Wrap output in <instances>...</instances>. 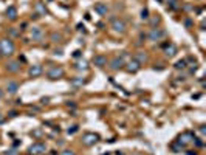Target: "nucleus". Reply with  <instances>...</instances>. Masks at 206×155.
I'll list each match as a JSON object with an SVG mask.
<instances>
[{
  "label": "nucleus",
  "mask_w": 206,
  "mask_h": 155,
  "mask_svg": "<svg viewBox=\"0 0 206 155\" xmlns=\"http://www.w3.org/2000/svg\"><path fill=\"white\" fill-rule=\"evenodd\" d=\"M16 47H14V42L8 37V39H0V55L2 56H11L14 53Z\"/></svg>",
  "instance_id": "f257e3e1"
},
{
  "label": "nucleus",
  "mask_w": 206,
  "mask_h": 155,
  "mask_svg": "<svg viewBox=\"0 0 206 155\" xmlns=\"http://www.w3.org/2000/svg\"><path fill=\"white\" fill-rule=\"evenodd\" d=\"M98 141H99V135L98 133H93V132H87V133H84V137H82V143L85 146H95Z\"/></svg>",
  "instance_id": "f03ea898"
},
{
  "label": "nucleus",
  "mask_w": 206,
  "mask_h": 155,
  "mask_svg": "<svg viewBox=\"0 0 206 155\" xmlns=\"http://www.w3.org/2000/svg\"><path fill=\"white\" fill-rule=\"evenodd\" d=\"M112 28H113V31H116V33H126L127 25H126V22H124L122 19L112 17Z\"/></svg>",
  "instance_id": "7ed1b4c3"
},
{
  "label": "nucleus",
  "mask_w": 206,
  "mask_h": 155,
  "mask_svg": "<svg viewBox=\"0 0 206 155\" xmlns=\"http://www.w3.org/2000/svg\"><path fill=\"white\" fill-rule=\"evenodd\" d=\"M164 36H166V33H164L161 28H152V30L149 31V34H147L149 40H154V42H157V40H161Z\"/></svg>",
  "instance_id": "20e7f679"
},
{
  "label": "nucleus",
  "mask_w": 206,
  "mask_h": 155,
  "mask_svg": "<svg viewBox=\"0 0 206 155\" xmlns=\"http://www.w3.org/2000/svg\"><path fill=\"white\" fill-rule=\"evenodd\" d=\"M45 151H47V146H45V143H40V141H37V143L31 144V147H30V152H31L33 155L45 154Z\"/></svg>",
  "instance_id": "39448f33"
},
{
  "label": "nucleus",
  "mask_w": 206,
  "mask_h": 155,
  "mask_svg": "<svg viewBox=\"0 0 206 155\" xmlns=\"http://www.w3.org/2000/svg\"><path fill=\"white\" fill-rule=\"evenodd\" d=\"M47 76L50 79H59L64 76V68H60V67H53V68L47 73Z\"/></svg>",
  "instance_id": "423d86ee"
},
{
  "label": "nucleus",
  "mask_w": 206,
  "mask_h": 155,
  "mask_svg": "<svg viewBox=\"0 0 206 155\" xmlns=\"http://www.w3.org/2000/svg\"><path fill=\"white\" fill-rule=\"evenodd\" d=\"M31 39L40 42V40L44 39V30L40 28V26H33V30H31Z\"/></svg>",
  "instance_id": "0eeeda50"
},
{
  "label": "nucleus",
  "mask_w": 206,
  "mask_h": 155,
  "mask_svg": "<svg viewBox=\"0 0 206 155\" xmlns=\"http://www.w3.org/2000/svg\"><path fill=\"white\" fill-rule=\"evenodd\" d=\"M122 67H124V59H122V57L116 56V57H113V59L110 60V68H112L113 71L122 68Z\"/></svg>",
  "instance_id": "6e6552de"
},
{
  "label": "nucleus",
  "mask_w": 206,
  "mask_h": 155,
  "mask_svg": "<svg viewBox=\"0 0 206 155\" xmlns=\"http://www.w3.org/2000/svg\"><path fill=\"white\" fill-rule=\"evenodd\" d=\"M20 62L19 60H9L8 64H6V70H8L9 73H17V71H20Z\"/></svg>",
  "instance_id": "1a4fd4ad"
},
{
  "label": "nucleus",
  "mask_w": 206,
  "mask_h": 155,
  "mask_svg": "<svg viewBox=\"0 0 206 155\" xmlns=\"http://www.w3.org/2000/svg\"><path fill=\"white\" fill-rule=\"evenodd\" d=\"M93 64L96 67H99V68H102V67H106L107 65V57L104 55H96L93 57Z\"/></svg>",
  "instance_id": "9d476101"
},
{
  "label": "nucleus",
  "mask_w": 206,
  "mask_h": 155,
  "mask_svg": "<svg viewBox=\"0 0 206 155\" xmlns=\"http://www.w3.org/2000/svg\"><path fill=\"white\" fill-rule=\"evenodd\" d=\"M95 11L98 12L99 16H107V12H108V6H107V3H96L95 5Z\"/></svg>",
  "instance_id": "9b49d317"
},
{
  "label": "nucleus",
  "mask_w": 206,
  "mask_h": 155,
  "mask_svg": "<svg viewBox=\"0 0 206 155\" xmlns=\"http://www.w3.org/2000/svg\"><path fill=\"white\" fill-rule=\"evenodd\" d=\"M19 90V82L16 81H8V84H6V92L9 93V95H16Z\"/></svg>",
  "instance_id": "f8f14e48"
},
{
  "label": "nucleus",
  "mask_w": 206,
  "mask_h": 155,
  "mask_svg": "<svg viewBox=\"0 0 206 155\" xmlns=\"http://www.w3.org/2000/svg\"><path fill=\"white\" fill-rule=\"evenodd\" d=\"M30 76H33V78H37V76H40L42 75V65H39V64H36V65H31V68H30Z\"/></svg>",
  "instance_id": "ddd939ff"
},
{
  "label": "nucleus",
  "mask_w": 206,
  "mask_h": 155,
  "mask_svg": "<svg viewBox=\"0 0 206 155\" xmlns=\"http://www.w3.org/2000/svg\"><path fill=\"white\" fill-rule=\"evenodd\" d=\"M6 17H8L9 20H16L17 19V8L16 6H8V8H6Z\"/></svg>",
  "instance_id": "4468645a"
},
{
  "label": "nucleus",
  "mask_w": 206,
  "mask_h": 155,
  "mask_svg": "<svg viewBox=\"0 0 206 155\" xmlns=\"http://www.w3.org/2000/svg\"><path fill=\"white\" fill-rule=\"evenodd\" d=\"M133 60H136V62L141 65V64H144V62H147V55H146L144 51H138V53H135Z\"/></svg>",
  "instance_id": "2eb2a0df"
},
{
  "label": "nucleus",
  "mask_w": 206,
  "mask_h": 155,
  "mask_svg": "<svg viewBox=\"0 0 206 155\" xmlns=\"http://www.w3.org/2000/svg\"><path fill=\"white\" fill-rule=\"evenodd\" d=\"M140 68H141V65L136 62V60H133V59L127 64V71H130V73H136Z\"/></svg>",
  "instance_id": "dca6fc26"
},
{
  "label": "nucleus",
  "mask_w": 206,
  "mask_h": 155,
  "mask_svg": "<svg viewBox=\"0 0 206 155\" xmlns=\"http://www.w3.org/2000/svg\"><path fill=\"white\" fill-rule=\"evenodd\" d=\"M164 51H166V56H175L177 55V47L174 44H167L164 47Z\"/></svg>",
  "instance_id": "f3484780"
},
{
  "label": "nucleus",
  "mask_w": 206,
  "mask_h": 155,
  "mask_svg": "<svg viewBox=\"0 0 206 155\" xmlns=\"http://www.w3.org/2000/svg\"><path fill=\"white\" fill-rule=\"evenodd\" d=\"M34 9H36V14H37V16H45V14H47V8L44 6L42 2H37L36 6H34Z\"/></svg>",
  "instance_id": "a211bd4d"
},
{
  "label": "nucleus",
  "mask_w": 206,
  "mask_h": 155,
  "mask_svg": "<svg viewBox=\"0 0 206 155\" xmlns=\"http://www.w3.org/2000/svg\"><path fill=\"white\" fill-rule=\"evenodd\" d=\"M191 137H192L191 133H183V135H181L180 138H178L177 143H178V144H181V147H183V146H186V144L189 143V141H191V140H189Z\"/></svg>",
  "instance_id": "6ab92c4d"
},
{
  "label": "nucleus",
  "mask_w": 206,
  "mask_h": 155,
  "mask_svg": "<svg viewBox=\"0 0 206 155\" xmlns=\"http://www.w3.org/2000/svg\"><path fill=\"white\" fill-rule=\"evenodd\" d=\"M84 82H85V81L82 79V78H73L71 79V87H74V89H79V87L84 85Z\"/></svg>",
  "instance_id": "aec40b11"
},
{
  "label": "nucleus",
  "mask_w": 206,
  "mask_h": 155,
  "mask_svg": "<svg viewBox=\"0 0 206 155\" xmlns=\"http://www.w3.org/2000/svg\"><path fill=\"white\" fill-rule=\"evenodd\" d=\"M74 67H76V68L78 70H87V62H85V60H79V62H76V65H74Z\"/></svg>",
  "instance_id": "412c9836"
},
{
  "label": "nucleus",
  "mask_w": 206,
  "mask_h": 155,
  "mask_svg": "<svg viewBox=\"0 0 206 155\" xmlns=\"http://www.w3.org/2000/svg\"><path fill=\"white\" fill-rule=\"evenodd\" d=\"M51 40L53 42H60V39H62V36H60V33H51Z\"/></svg>",
  "instance_id": "4be33fe9"
},
{
  "label": "nucleus",
  "mask_w": 206,
  "mask_h": 155,
  "mask_svg": "<svg viewBox=\"0 0 206 155\" xmlns=\"http://www.w3.org/2000/svg\"><path fill=\"white\" fill-rule=\"evenodd\" d=\"M184 67H186V60H184V59H181V60H178V62L175 64V68H177V70H183Z\"/></svg>",
  "instance_id": "5701e85b"
},
{
  "label": "nucleus",
  "mask_w": 206,
  "mask_h": 155,
  "mask_svg": "<svg viewBox=\"0 0 206 155\" xmlns=\"http://www.w3.org/2000/svg\"><path fill=\"white\" fill-rule=\"evenodd\" d=\"M141 19L144 20V19H149V9L147 8H144L143 11H141Z\"/></svg>",
  "instance_id": "b1692460"
},
{
  "label": "nucleus",
  "mask_w": 206,
  "mask_h": 155,
  "mask_svg": "<svg viewBox=\"0 0 206 155\" xmlns=\"http://www.w3.org/2000/svg\"><path fill=\"white\" fill-rule=\"evenodd\" d=\"M161 22V19L160 17H155V19H152V20H150V23H152V26H154V28H157V25H158Z\"/></svg>",
  "instance_id": "393cba45"
},
{
  "label": "nucleus",
  "mask_w": 206,
  "mask_h": 155,
  "mask_svg": "<svg viewBox=\"0 0 206 155\" xmlns=\"http://www.w3.org/2000/svg\"><path fill=\"white\" fill-rule=\"evenodd\" d=\"M9 34H11L12 37H17V36L20 34V33H19V31H17L16 28H11V30H9Z\"/></svg>",
  "instance_id": "a878e982"
},
{
  "label": "nucleus",
  "mask_w": 206,
  "mask_h": 155,
  "mask_svg": "<svg viewBox=\"0 0 206 155\" xmlns=\"http://www.w3.org/2000/svg\"><path fill=\"white\" fill-rule=\"evenodd\" d=\"M79 130V126H71V129H68V133H76Z\"/></svg>",
  "instance_id": "bb28decb"
},
{
  "label": "nucleus",
  "mask_w": 206,
  "mask_h": 155,
  "mask_svg": "<svg viewBox=\"0 0 206 155\" xmlns=\"http://www.w3.org/2000/svg\"><path fill=\"white\" fill-rule=\"evenodd\" d=\"M60 155H74V152L70 151V149H67V151H62V152H60Z\"/></svg>",
  "instance_id": "cd10ccee"
},
{
  "label": "nucleus",
  "mask_w": 206,
  "mask_h": 155,
  "mask_svg": "<svg viewBox=\"0 0 206 155\" xmlns=\"http://www.w3.org/2000/svg\"><path fill=\"white\" fill-rule=\"evenodd\" d=\"M9 116H12V118L17 116V112H16V110H11V112H9Z\"/></svg>",
  "instance_id": "c85d7f7f"
},
{
  "label": "nucleus",
  "mask_w": 206,
  "mask_h": 155,
  "mask_svg": "<svg viewBox=\"0 0 206 155\" xmlns=\"http://www.w3.org/2000/svg\"><path fill=\"white\" fill-rule=\"evenodd\" d=\"M73 56H74V57H79V56H81V51H79V50H78V51H74V53H73Z\"/></svg>",
  "instance_id": "c756f323"
},
{
  "label": "nucleus",
  "mask_w": 206,
  "mask_h": 155,
  "mask_svg": "<svg viewBox=\"0 0 206 155\" xmlns=\"http://www.w3.org/2000/svg\"><path fill=\"white\" fill-rule=\"evenodd\" d=\"M3 96H5V92H3V90H2V89H0V99H2V98H3Z\"/></svg>",
  "instance_id": "7c9ffc66"
},
{
  "label": "nucleus",
  "mask_w": 206,
  "mask_h": 155,
  "mask_svg": "<svg viewBox=\"0 0 206 155\" xmlns=\"http://www.w3.org/2000/svg\"><path fill=\"white\" fill-rule=\"evenodd\" d=\"M48 101H50L48 98H42V103H44V104H48Z\"/></svg>",
  "instance_id": "2f4dec72"
},
{
  "label": "nucleus",
  "mask_w": 206,
  "mask_h": 155,
  "mask_svg": "<svg viewBox=\"0 0 206 155\" xmlns=\"http://www.w3.org/2000/svg\"><path fill=\"white\" fill-rule=\"evenodd\" d=\"M2 121H3V116H2V113H0V123H2Z\"/></svg>",
  "instance_id": "473e14b6"
},
{
  "label": "nucleus",
  "mask_w": 206,
  "mask_h": 155,
  "mask_svg": "<svg viewBox=\"0 0 206 155\" xmlns=\"http://www.w3.org/2000/svg\"><path fill=\"white\" fill-rule=\"evenodd\" d=\"M45 155H53V154H45Z\"/></svg>",
  "instance_id": "72a5a7b5"
}]
</instances>
